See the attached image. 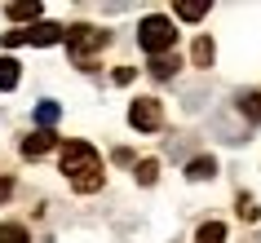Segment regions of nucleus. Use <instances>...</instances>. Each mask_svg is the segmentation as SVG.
Returning <instances> with one entry per match:
<instances>
[{"label": "nucleus", "mask_w": 261, "mask_h": 243, "mask_svg": "<svg viewBox=\"0 0 261 243\" xmlns=\"http://www.w3.org/2000/svg\"><path fill=\"white\" fill-rule=\"evenodd\" d=\"M0 243H31V234H27V226L5 221V226H0Z\"/></svg>", "instance_id": "9b49d317"}, {"label": "nucleus", "mask_w": 261, "mask_h": 243, "mask_svg": "<svg viewBox=\"0 0 261 243\" xmlns=\"http://www.w3.org/2000/svg\"><path fill=\"white\" fill-rule=\"evenodd\" d=\"M128 124H133L138 133H155V128L164 124V106H160L155 97H138V102L128 106Z\"/></svg>", "instance_id": "39448f33"}, {"label": "nucleus", "mask_w": 261, "mask_h": 243, "mask_svg": "<svg viewBox=\"0 0 261 243\" xmlns=\"http://www.w3.org/2000/svg\"><path fill=\"white\" fill-rule=\"evenodd\" d=\"M107 40H111L107 31H102V27H89V22H80V27H67V36H62V44L71 49V58H75V62H84L89 53H97Z\"/></svg>", "instance_id": "7ed1b4c3"}, {"label": "nucleus", "mask_w": 261, "mask_h": 243, "mask_svg": "<svg viewBox=\"0 0 261 243\" xmlns=\"http://www.w3.org/2000/svg\"><path fill=\"white\" fill-rule=\"evenodd\" d=\"M133 177H138L142 186H155V177H160V164H155V159H142V164H138V173H133Z\"/></svg>", "instance_id": "2eb2a0df"}, {"label": "nucleus", "mask_w": 261, "mask_h": 243, "mask_svg": "<svg viewBox=\"0 0 261 243\" xmlns=\"http://www.w3.org/2000/svg\"><path fill=\"white\" fill-rule=\"evenodd\" d=\"M9 195H14V181H9V177H0V203L9 199Z\"/></svg>", "instance_id": "6ab92c4d"}, {"label": "nucleus", "mask_w": 261, "mask_h": 243, "mask_svg": "<svg viewBox=\"0 0 261 243\" xmlns=\"http://www.w3.org/2000/svg\"><path fill=\"white\" fill-rule=\"evenodd\" d=\"M239 111H244L248 120H261V93H244L239 97Z\"/></svg>", "instance_id": "dca6fc26"}, {"label": "nucleus", "mask_w": 261, "mask_h": 243, "mask_svg": "<svg viewBox=\"0 0 261 243\" xmlns=\"http://www.w3.org/2000/svg\"><path fill=\"white\" fill-rule=\"evenodd\" d=\"M54 146H58V137L49 133V128H40V133H31L27 142H22V155H27V159H40V155H49Z\"/></svg>", "instance_id": "423d86ee"}, {"label": "nucleus", "mask_w": 261, "mask_h": 243, "mask_svg": "<svg viewBox=\"0 0 261 243\" xmlns=\"http://www.w3.org/2000/svg\"><path fill=\"white\" fill-rule=\"evenodd\" d=\"M186 177H191V181H208V177H217V159H213V155L191 159V164H186Z\"/></svg>", "instance_id": "0eeeda50"}, {"label": "nucleus", "mask_w": 261, "mask_h": 243, "mask_svg": "<svg viewBox=\"0 0 261 243\" xmlns=\"http://www.w3.org/2000/svg\"><path fill=\"white\" fill-rule=\"evenodd\" d=\"M138 44H142L151 58H164L168 49L177 44V27H173V18H164V14L142 18V27H138Z\"/></svg>", "instance_id": "f03ea898"}, {"label": "nucleus", "mask_w": 261, "mask_h": 243, "mask_svg": "<svg viewBox=\"0 0 261 243\" xmlns=\"http://www.w3.org/2000/svg\"><path fill=\"white\" fill-rule=\"evenodd\" d=\"M67 27L58 22H36V27H22V31H9L5 36V49H18V44H62Z\"/></svg>", "instance_id": "20e7f679"}, {"label": "nucleus", "mask_w": 261, "mask_h": 243, "mask_svg": "<svg viewBox=\"0 0 261 243\" xmlns=\"http://www.w3.org/2000/svg\"><path fill=\"white\" fill-rule=\"evenodd\" d=\"M5 14L14 18V22H36V18L44 14L40 5H9V9H5Z\"/></svg>", "instance_id": "f8f14e48"}, {"label": "nucleus", "mask_w": 261, "mask_h": 243, "mask_svg": "<svg viewBox=\"0 0 261 243\" xmlns=\"http://www.w3.org/2000/svg\"><path fill=\"white\" fill-rule=\"evenodd\" d=\"M58 164H62L67 181L80 190V195L102 190V155H97L89 142H67V146H62V155H58Z\"/></svg>", "instance_id": "f257e3e1"}, {"label": "nucleus", "mask_w": 261, "mask_h": 243, "mask_svg": "<svg viewBox=\"0 0 261 243\" xmlns=\"http://www.w3.org/2000/svg\"><path fill=\"white\" fill-rule=\"evenodd\" d=\"M58 115H62V106H58V102H40V106H36V120H40V128L58 124Z\"/></svg>", "instance_id": "4468645a"}, {"label": "nucleus", "mask_w": 261, "mask_h": 243, "mask_svg": "<svg viewBox=\"0 0 261 243\" xmlns=\"http://www.w3.org/2000/svg\"><path fill=\"white\" fill-rule=\"evenodd\" d=\"M195 243H226V226L221 221H204L195 230Z\"/></svg>", "instance_id": "1a4fd4ad"}, {"label": "nucleus", "mask_w": 261, "mask_h": 243, "mask_svg": "<svg viewBox=\"0 0 261 243\" xmlns=\"http://www.w3.org/2000/svg\"><path fill=\"white\" fill-rule=\"evenodd\" d=\"M191 58H195V67H213V40H208V36H199V40H195V49H191Z\"/></svg>", "instance_id": "ddd939ff"}, {"label": "nucleus", "mask_w": 261, "mask_h": 243, "mask_svg": "<svg viewBox=\"0 0 261 243\" xmlns=\"http://www.w3.org/2000/svg\"><path fill=\"white\" fill-rule=\"evenodd\" d=\"M173 14H177V18H186V22H199V18L208 14V5H177Z\"/></svg>", "instance_id": "f3484780"}, {"label": "nucleus", "mask_w": 261, "mask_h": 243, "mask_svg": "<svg viewBox=\"0 0 261 243\" xmlns=\"http://www.w3.org/2000/svg\"><path fill=\"white\" fill-rule=\"evenodd\" d=\"M239 217H244V221H257V203L248 199V195H239Z\"/></svg>", "instance_id": "a211bd4d"}, {"label": "nucleus", "mask_w": 261, "mask_h": 243, "mask_svg": "<svg viewBox=\"0 0 261 243\" xmlns=\"http://www.w3.org/2000/svg\"><path fill=\"white\" fill-rule=\"evenodd\" d=\"M18 80H22V67H18L14 58H0V93L5 89H18Z\"/></svg>", "instance_id": "6e6552de"}, {"label": "nucleus", "mask_w": 261, "mask_h": 243, "mask_svg": "<svg viewBox=\"0 0 261 243\" xmlns=\"http://www.w3.org/2000/svg\"><path fill=\"white\" fill-rule=\"evenodd\" d=\"M151 75L155 80H173V75H177V58H151Z\"/></svg>", "instance_id": "9d476101"}]
</instances>
